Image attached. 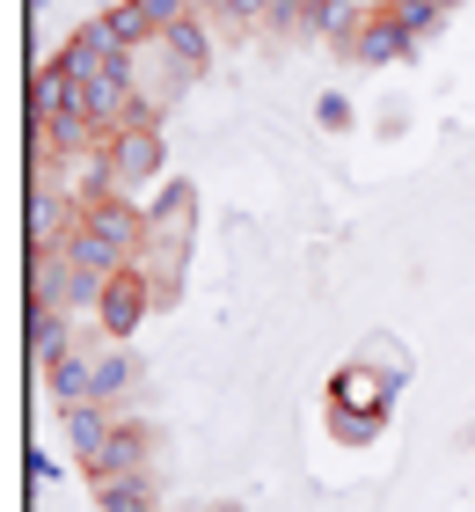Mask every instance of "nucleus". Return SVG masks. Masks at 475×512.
I'll use <instances>...</instances> for the list:
<instances>
[{"label":"nucleus","instance_id":"nucleus-1","mask_svg":"<svg viewBox=\"0 0 475 512\" xmlns=\"http://www.w3.org/2000/svg\"><path fill=\"white\" fill-rule=\"evenodd\" d=\"M190 227H198V191H190V183H169V191L147 205V242L132 256V271L154 286V300H176V286H183Z\"/></svg>","mask_w":475,"mask_h":512},{"label":"nucleus","instance_id":"nucleus-2","mask_svg":"<svg viewBox=\"0 0 475 512\" xmlns=\"http://www.w3.org/2000/svg\"><path fill=\"white\" fill-rule=\"evenodd\" d=\"M110 169H117V198H125V191H147V176H161V132H154V125L110 132Z\"/></svg>","mask_w":475,"mask_h":512},{"label":"nucleus","instance_id":"nucleus-3","mask_svg":"<svg viewBox=\"0 0 475 512\" xmlns=\"http://www.w3.org/2000/svg\"><path fill=\"white\" fill-rule=\"evenodd\" d=\"M81 227V205L59 191V183L30 176V249H66V235Z\"/></svg>","mask_w":475,"mask_h":512},{"label":"nucleus","instance_id":"nucleus-4","mask_svg":"<svg viewBox=\"0 0 475 512\" xmlns=\"http://www.w3.org/2000/svg\"><path fill=\"white\" fill-rule=\"evenodd\" d=\"M147 308H154V286L139 271H117L110 286H103V300H95V322H103V337H132Z\"/></svg>","mask_w":475,"mask_h":512},{"label":"nucleus","instance_id":"nucleus-5","mask_svg":"<svg viewBox=\"0 0 475 512\" xmlns=\"http://www.w3.org/2000/svg\"><path fill=\"white\" fill-rule=\"evenodd\" d=\"M344 52L359 59V66H395V59H410L417 44H410V30H402V22H395L388 8H380L373 22H359V30H351V44H344Z\"/></svg>","mask_w":475,"mask_h":512},{"label":"nucleus","instance_id":"nucleus-6","mask_svg":"<svg viewBox=\"0 0 475 512\" xmlns=\"http://www.w3.org/2000/svg\"><path fill=\"white\" fill-rule=\"evenodd\" d=\"M388 403H395V381L373 374V366H344V374L329 381V410H373V417H388Z\"/></svg>","mask_w":475,"mask_h":512},{"label":"nucleus","instance_id":"nucleus-7","mask_svg":"<svg viewBox=\"0 0 475 512\" xmlns=\"http://www.w3.org/2000/svg\"><path fill=\"white\" fill-rule=\"evenodd\" d=\"M59 425H66V454H74L81 469H88V461L110 447L117 417H110V403H74V410H59Z\"/></svg>","mask_w":475,"mask_h":512},{"label":"nucleus","instance_id":"nucleus-8","mask_svg":"<svg viewBox=\"0 0 475 512\" xmlns=\"http://www.w3.org/2000/svg\"><path fill=\"white\" fill-rule=\"evenodd\" d=\"M147 447H154V439H147V425H117V432H110V447L88 461V483H110V476H139V469H147Z\"/></svg>","mask_w":475,"mask_h":512},{"label":"nucleus","instance_id":"nucleus-9","mask_svg":"<svg viewBox=\"0 0 475 512\" xmlns=\"http://www.w3.org/2000/svg\"><path fill=\"white\" fill-rule=\"evenodd\" d=\"M66 352H74V315H66V308H30V359L52 366Z\"/></svg>","mask_w":475,"mask_h":512},{"label":"nucleus","instance_id":"nucleus-10","mask_svg":"<svg viewBox=\"0 0 475 512\" xmlns=\"http://www.w3.org/2000/svg\"><path fill=\"white\" fill-rule=\"evenodd\" d=\"M88 374H95V352H66V359H52L44 366V388H52V403L59 410H74V403H88Z\"/></svg>","mask_w":475,"mask_h":512},{"label":"nucleus","instance_id":"nucleus-11","mask_svg":"<svg viewBox=\"0 0 475 512\" xmlns=\"http://www.w3.org/2000/svg\"><path fill=\"white\" fill-rule=\"evenodd\" d=\"M161 52H169L183 74H205L212 66V37H205V15H190V22H176L169 37H161Z\"/></svg>","mask_w":475,"mask_h":512},{"label":"nucleus","instance_id":"nucleus-12","mask_svg":"<svg viewBox=\"0 0 475 512\" xmlns=\"http://www.w3.org/2000/svg\"><path fill=\"white\" fill-rule=\"evenodd\" d=\"M95 505H103V512H161L147 469H139V476H110V483H95Z\"/></svg>","mask_w":475,"mask_h":512},{"label":"nucleus","instance_id":"nucleus-13","mask_svg":"<svg viewBox=\"0 0 475 512\" xmlns=\"http://www.w3.org/2000/svg\"><path fill=\"white\" fill-rule=\"evenodd\" d=\"M132 374H139V366H132V352H117V344H110V352H95V374H88V403H117V395L132 388Z\"/></svg>","mask_w":475,"mask_h":512},{"label":"nucleus","instance_id":"nucleus-14","mask_svg":"<svg viewBox=\"0 0 475 512\" xmlns=\"http://www.w3.org/2000/svg\"><path fill=\"white\" fill-rule=\"evenodd\" d=\"M388 15L410 30V44H432L446 30V0H388Z\"/></svg>","mask_w":475,"mask_h":512},{"label":"nucleus","instance_id":"nucleus-15","mask_svg":"<svg viewBox=\"0 0 475 512\" xmlns=\"http://www.w3.org/2000/svg\"><path fill=\"white\" fill-rule=\"evenodd\" d=\"M380 425H388V417H373V410H329V432H337L344 447H366Z\"/></svg>","mask_w":475,"mask_h":512},{"label":"nucleus","instance_id":"nucleus-16","mask_svg":"<svg viewBox=\"0 0 475 512\" xmlns=\"http://www.w3.org/2000/svg\"><path fill=\"white\" fill-rule=\"evenodd\" d=\"M366 366H388V381H395V388H402V374H410V359H402L388 337H380V344H366Z\"/></svg>","mask_w":475,"mask_h":512},{"label":"nucleus","instance_id":"nucleus-17","mask_svg":"<svg viewBox=\"0 0 475 512\" xmlns=\"http://www.w3.org/2000/svg\"><path fill=\"white\" fill-rule=\"evenodd\" d=\"M315 118H322L329 132H344V125H351V103H344V96H322V103H315Z\"/></svg>","mask_w":475,"mask_h":512},{"label":"nucleus","instance_id":"nucleus-18","mask_svg":"<svg viewBox=\"0 0 475 512\" xmlns=\"http://www.w3.org/2000/svg\"><path fill=\"white\" fill-rule=\"evenodd\" d=\"M205 512H242V505H205Z\"/></svg>","mask_w":475,"mask_h":512},{"label":"nucleus","instance_id":"nucleus-19","mask_svg":"<svg viewBox=\"0 0 475 512\" xmlns=\"http://www.w3.org/2000/svg\"><path fill=\"white\" fill-rule=\"evenodd\" d=\"M446 8H454V0H446Z\"/></svg>","mask_w":475,"mask_h":512},{"label":"nucleus","instance_id":"nucleus-20","mask_svg":"<svg viewBox=\"0 0 475 512\" xmlns=\"http://www.w3.org/2000/svg\"><path fill=\"white\" fill-rule=\"evenodd\" d=\"M110 8H117V0H110Z\"/></svg>","mask_w":475,"mask_h":512}]
</instances>
